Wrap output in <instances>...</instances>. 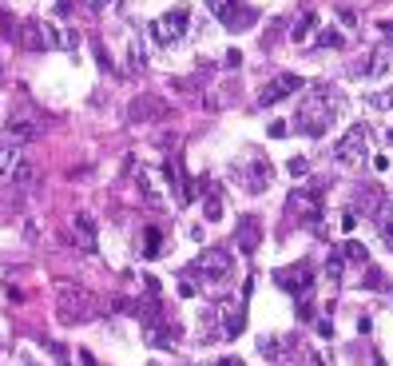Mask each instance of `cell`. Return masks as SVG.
Segmentation results:
<instances>
[{
  "instance_id": "1",
  "label": "cell",
  "mask_w": 393,
  "mask_h": 366,
  "mask_svg": "<svg viewBox=\"0 0 393 366\" xmlns=\"http://www.w3.org/2000/svg\"><path fill=\"white\" fill-rule=\"evenodd\" d=\"M338 108H342V96L330 88V84H314V92L306 96V104H302V112H298V132L302 135H310V140H318V135H326L330 132V123H334V116H338Z\"/></svg>"
},
{
  "instance_id": "2",
  "label": "cell",
  "mask_w": 393,
  "mask_h": 366,
  "mask_svg": "<svg viewBox=\"0 0 393 366\" xmlns=\"http://www.w3.org/2000/svg\"><path fill=\"white\" fill-rule=\"evenodd\" d=\"M56 315L68 326L88 323V318L96 315V299H91L84 287H60V291H56Z\"/></svg>"
},
{
  "instance_id": "3",
  "label": "cell",
  "mask_w": 393,
  "mask_h": 366,
  "mask_svg": "<svg viewBox=\"0 0 393 366\" xmlns=\"http://www.w3.org/2000/svg\"><path fill=\"white\" fill-rule=\"evenodd\" d=\"M191 274L195 279H207V283H227L234 274V259H231V251L227 247H207V251L195 259V267H191Z\"/></svg>"
},
{
  "instance_id": "4",
  "label": "cell",
  "mask_w": 393,
  "mask_h": 366,
  "mask_svg": "<svg viewBox=\"0 0 393 366\" xmlns=\"http://www.w3.org/2000/svg\"><path fill=\"white\" fill-rule=\"evenodd\" d=\"M187 28H191V9H187V4H175V9H167L159 21L152 24V40L175 44L179 36H187Z\"/></svg>"
},
{
  "instance_id": "5",
  "label": "cell",
  "mask_w": 393,
  "mask_h": 366,
  "mask_svg": "<svg viewBox=\"0 0 393 366\" xmlns=\"http://www.w3.org/2000/svg\"><path fill=\"white\" fill-rule=\"evenodd\" d=\"M365 135H370V128H365V123H353L350 132L338 140L334 160L342 163V167H362V163H365Z\"/></svg>"
},
{
  "instance_id": "6",
  "label": "cell",
  "mask_w": 393,
  "mask_h": 366,
  "mask_svg": "<svg viewBox=\"0 0 393 366\" xmlns=\"http://www.w3.org/2000/svg\"><path fill=\"white\" fill-rule=\"evenodd\" d=\"M207 9H211L215 16H219V24H227L231 32H242V28L254 24V12L242 9L239 0H207Z\"/></svg>"
},
{
  "instance_id": "7",
  "label": "cell",
  "mask_w": 393,
  "mask_h": 366,
  "mask_svg": "<svg viewBox=\"0 0 393 366\" xmlns=\"http://www.w3.org/2000/svg\"><path fill=\"white\" fill-rule=\"evenodd\" d=\"M274 283L283 287V291H290V295H306V291L314 287V267L310 263L278 267V271H274Z\"/></svg>"
},
{
  "instance_id": "8",
  "label": "cell",
  "mask_w": 393,
  "mask_h": 366,
  "mask_svg": "<svg viewBox=\"0 0 393 366\" xmlns=\"http://www.w3.org/2000/svg\"><path fill=\"white\" fill-rule=\"evenodd\" d=\"M298 88H302V76H294V72H283L278 80H270L266 88L258 92V104H262V108H270V104H278V100H286V96H294Z\"/></svg>"
},
{
  "instance_id": "9",
  "label": "cell",
  "mask_w": 393,
  "mask_h": 366,
  "mask_svg": "<svg viewBox=\"0 0 393 366\" xmlns=\"http://www.w3.org/2000/svg\"><path fill=\"white\" fill-rule=\"evenodd\" d=\"M373 227L382 235V243L393 251V195L377 192V204H373Z\"/></svg>"
},
{
  "instance_id": "10",
  "label": "cell",
  "mask_w": 393,
  "mask_h": 366,
  "mask_svg": "<svg viewBox=\"0 0 393 366\" xmlns=\"http://www.w3.org/2000/svg\"><path fill=\"white\" fill-rule=\"evenodd\" d=\"M4 135L16 140V143H32V140H40L44 135V123L32 120V116H12V120L4 123Z\"/></svg>"
},
{
  "instance_id": "11",
  "label": "cell",
  "mask_w": 393,
  "mask_h": 366,
  "mask_svg": "<svg viewBox=\"0 0 393 366\" xmlns=\"http://www.w3.org/2000/svg\"><path fill=\"white\" fill-rule=\"evenodd\" d=\"M290 211L302 215V223H318V215H322V195L318 192H290Z\"/></svg>"
},
{
  "instance_id": "12",
  "label": "cell",
  "mask_w": 393,
  "mask_h": 366,
  "mask_svg": "<svg viewBox=\"0 0 393 366\" xmlns=\"http://www.w3.org/2000/svg\"><path fill=\"white\" fill-rule=\"evenodd\" d=\"M16 40L24 44L28 52H44L48 48V24H40V21H21V28H16Z\"/></svg>"
},
{
  "instance_id": "13",
  "label": "cell",
  "mask_w": 393,
  "mask_h": 366,
  "mask_svg": "<svg viewBox=\"0 0 393 366\" xmlns=\"http://www.w3.org/2000/svg\"><path fill=\"white\" fill-rule=\"evenodd\" d=\"M155 116H167V104H163L159 96H139V100L127 104V120H131V123L155 120Z\"/></svg>"
},
{
  "instance_id": "14",
  "label": "cell",
  "mask_w": 393,
  "mask_h": 366,
  "mask_svg": "<svg viewBox=\"0 0 393 366\" xmlns=\"http://www.w3.org/2000/svg\"><path fill=\"white\" fill-rule=\"evenodd\" d=\"M21 160H24V143L0 135V183L12 179V172H16V163H21Z\"/></svg>"
},
{
  "instance_id": "15",
  "label": "cell",
  "mask_w": 393,
  "mask_h": 366,
  "mask_svg": "<svg viewBox=\"0 0 393 366\" xmlns=\"http://www.w3.org/2000/svg\"><path fill=\"white\" fill-rule=\"evenodd\" d=\"M246 187H251L254 195H262L270 187V167H266V160H262L258 152H251V160H246Z\"/></svg>"
},
{
  "instance_id": "16",
  "label": "cell",
  "mask_w": 393,
  "mask_h": 366,
  "mask_svg": "<svg viewBox=\"0 0 393 366\" xmlns=\"http://www.w3.org/2000/svg\"><path fill=\"white\" fill-rule=\"evenodd\" d=\"M234 239H239V247H242V251L251 255L254 247L262 243V223L254 219V215H246V219L239 223V231H234Z\"/></svg>"
},
{
  "instance_id": "17",
  "label": "cell",
  "mask_w": 393,
  "mask_h": 366,
  "mask_svg": "<svg viewBox=\"0 0 393 366\" xmlns=\"http://www.w3.org/2000/svg\"><path fill=\"white\" fill-rule=\"evenodd\" d=\"M310 36H318V12H306V16H298L290 28V40L294 44H306Z\"/></svg>"
},
{
  "instance_id": "18",
  "label": "cell",
  "mask_w": 393,
  "mask_h": 366,
  "mask_svg": "<svg viewBox=\"0 0 393 366\" xmlns=\"http://www.w3.org/2000/svg\"><path fill=\"white\" fill-rule=\"evenodd\" d=\"M389 64H393L389 52H373L370 60H362L353 72H358V76H385V72H389Z\"/></svg>"
},
{
  "instance_id": "19",
  "label": "cell",
  "mask_w": 393,
  "mask_h": 366,
  "mask_svg": "<svg viewBox=\"0 0 393 366\" xmlns=\"http://www.w3.org/2000/svg\"><path fill=\"white\" fill-rule=\"evenodd\" d=\"M143 259H155V255H163V231L159 227H143Z\"/></svg>"
},
{
  "instance_id": "20",
  "label": "cell",
  "mask_w": 393,
  "mask_h": 366,
  "mask_svg": "<svg viewBox=\"0 0 393 366\" xmlns=\"http://www.w3.org/2000/svg\"><path fill=\"white\" fill-rule=\"evenodd\" d=\"M338 255H342V263H365V259H370L365 243H358V239H346V243L338 247Z\"/></svg>"
},
{
  "instance_id": "21",
  "label": "cell",
  "mask_w": 393,
  "mask_h": 366,
  "mask_svg": "<svg viewBox=\"0 0 393 366\" xmlns=\"http://www.w3.org/2000/svg\"><path fill=\"white\" fill-rule=\"evenodd\" d=\"M12 183H16V187H32V183H36V163L21 160L16 163V172H12Z\"/></svg>"
},
{
  "instance_id": "22",
  "label": "cell",
  "mask_w": 393,
  "mask_h": 366,
  "mask_svg": "<svg viewBox=\"0 0 393 366\" xmlns=\"http://www.w3.org/2000/svg\"><path fill=\"white\" fill-rule=\"evenodd\" d=\"M203 215H207L211 223H219V219H222V195L207 192V199H203Z\"/></svg>"
},
{
  "instance_id": "23",
  "label": "cell",
  "mask_w": 393,
  "mask_h": 366,
  "mask_svg": "<svg viewBox=\"0 0 393 366\" xmlns=\"http://www.w3.org/2000/svg\"><path fill=\"white\" fill-rule=\"evenodd\" d=\"M314 48H342V36L338 32H322V36H314Z\"/></svg>"
},
{
  "instance_id": "24",
  "label": "cell",
  "mask_w": 393,
  "mask_h": 366,
  "mask_svg": "<svg viewBox=\"0 0 393 366\" xmlns=\"http://www.w3.org/2000/svg\"><path fill=\"white\" fill-rule=\"evenodd\" d=\"M76 231H80L84 235V239H88V243H91V239H96V223H91V219H88V215H76Z\"/></svg>"
},
{
  "instance_id": "25",
  "label": "cell",
  "mask_w": 393,
  "mask_h": 366,
  "mask_svg": "<svg viewBox=\"0 0 393 366\" xmlns=\"http://www.w3.org/2000/svg\"><path fill=\"white\" fill-rule=\"evenodd\" d=\"M370 108H382V112H393V88L382 92V96H370Z\"/></svg>"
},
{
  "instance_id": "26",
  "label": "cell",
  "mask_w": 393,
  "mask_h": 366,
  "mask_svg": "<svg viewBox=\"0 0 393 366\" xmlns=\"http://www.w3.org/2000/svg\"><path fill=\"white\" fill-rule=\"evenodd\" d=\"M326 279H342V255L334 251V259L326 263Z\"/></svg>"
},
{
  "instance_id": "27",
  "label": "cell",
  "mask_w": 393,
  "mask_h": 366,
  "mask_svg": "<svg viewBox=\"0 0 393 366\" xmlns=\"http://www.w3.org/2000/svg\"><path fill=\"white\" fill-rule=\"evenodd\" d=\"M222 64H227V68H239V64H242V52H239V48H227V56H222Z\"/></svg>"
},
{
  "instance_id": "28",
  "label": "cell",
  "mask_w": 393,
  "mask_h": 366,
  "mask_svg": "<svg viewBox=\"0 0 393 366\" xmlns=\"http://www.w3.org/2000/svg\"><path fill=\"white\" fill-rule=\"evenodd\" d=\"M373 172H389V155H382V152H377V155H373Z\"/></svg>"
},
{
  "instance_id": "29",
  "label": "cell",
  "mask_w": 393,
  "mask_h": 366,
  "mask_svg": "<svg viewBox=\"0 0 393 366\" xmlns=\"http://www.w3.org/2000/svg\"><path fill=\"white\" fill-rule=\"evenodd\" d=\"M266 132H270V135H274V140H278V135H286V132H290V123H283V120H274V123H270V128H266Z\"/></svg>"
},
{
  "instance_id": "30",
  "label": "cell",
  "mask_w": 393,
  "mask_h": 366,
  "mask_svg": "<svg viewBox=\"0 0 393 366\" xmlns=\"http://www.w3.org/2000/svg\"><path fill=\"white\" fill-rule=\"evenodd\" d=\"M306 172H310V163L306 160H290V175H306Z\"/></svg>"
},
{
  "instance_id": "31",
  "label": "cell",
  "mask_w": 393,
  "mask_h": 366,
  "mask_svg": "<svg viewBox=\"0 0 393 366\" xmlns=\"http://www.w3.org/2000/svg\"><path fill=\"white\" fill-rule=\"evenodd\" d=\"M382 279H385L382 271H370V274H365V287H370V291H373V287H382Z\"/></svg>"
},
{
  "instance_id": "32",
  "label": "cell",
  "mask_w": 393,
  "mask_h": 366,
  "mask_svg": "<svg viewBox=\"0 0 393 366\" xmlns=\"http://www.w3.org/2000/svg\"><path fill=\"white\" fill-rule=\"evenodd\" d=\"M353 223H358V215H353V211H342V231H353Z\"/></svg>"
},
{
  "instance_id": "33",
  "label": "cell",
  "mask_w": 393,
  "mask_h": 366,
  "mask_svg": "<svg viewBox=\"0 0 393 366\" xmlns=\"http://www.w3.org/2000/svg\"><path fill=\"white\" fill-rule=\"evenodd\" d=\"M338 21H342V24H346V28H350V24H353V21H358V16H353V12H350V9H338Z\"/></svg>"
},
{
  "instance_id": "34",
  "label": "cell",
  "mask_w": 393,
  "mask_h": 366,
  "mask_svg": "<svg viewBox=\"0 0 393 366\" xmlns=\"http://www.w3.org/2000/svg\"><path fill=\"white\" fill-rule=\"evenodd\" d=\"M382 32H385V36H393V21H382Z\"/></svg>"
},
{
  "instance_id": "35",
  "label": "cell",
  "mask_w": 393,
  "mask_h": 366,
  "mask_svg": "<svg viewBox=\"0 0 393 366\" xmlns=\"http://www.w3.org/2000/svg\"><path fill=\"white\" fill-rule=\"evenodd\" d=\"M385 140H389V143H393V132H389V135H385Z\"/></svg>"
},
{
  "instance_id": "36",
  "label": "cell",
  "mask_w": 393,
  "mask_h": 366,
  "mask_svg": "<svg viewBox=\"0 0 393 366\" xmlns=\"http://www.w3.org/2000/svg\"><path fill=\"white\" fill-rule=\"evenodd\" d=\"M100 4H103V0H100Z\"/></svg>"
}]
</instances>
